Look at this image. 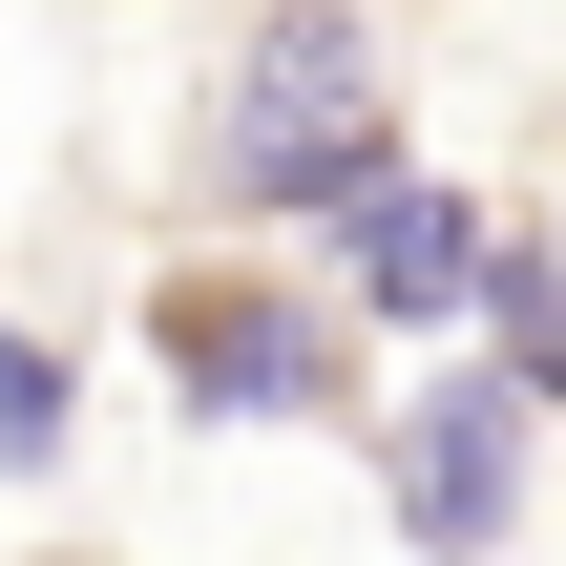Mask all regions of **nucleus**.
<instances>
[{"mask_svg":"<svg viewBox=\"0 0 566 566\" xmlns=\"http://www.w3.org/2000/svg\"><path fill=\"white\" fill-rule=\"evenodd\" d=\"M357 147H378V42L336 0H294L252 42V84H231V189H336Z\"/></svg>","mask_w":566,"mask_h":566,"instance_id":"f257e3e1","label":"nucleus"},{"mask_svg":"<svg viewBox=\"0 0 566 566\" xmlns=\"http://www.w3.org/2000/svg\"><path fill=\"white\" fill-rule=\"evenodd\" d=\"M336 273H357L378 315H462V294H483V210L357 147V168H336Z\"/></svg>","mask_w":566,"mask_h":566,"instance_id":"f03ea898","label":"nucleus"},{"mask_svg":"<svg viewBox=\"0 0 566 566\" xmlns=\"http://www.w3.org/2000/svg\"><path fill=\"white\" fill-rule=\"evenodd\" d=\"M168 357H189V420H294L315 378H336V336L294 315V294H168Z\"/></svg>","mask_w":566,"mask_h":566,"instance_id":"7ed1b4c3","label":"nucleus"},{"mask_svg":"<svg viewBox=\"0 0 566 566\" xmlns=\"http://www.w3.org/2000/svg\"><path fill=\"white\" fill-rule=\"evenodd\" d=\"M504 441H525L504 378L420 399V420H399V525H420V546H504Z\"/></svg>","mask_w":566,"mask_h":566,"instance_id":"20e7f679","label":"nucleus"},{"mask_svg":"<svg viewBox=\"0 0 566 566\" xmlns=\"http://www.w3.org/2000/svg\"><path fill=\"white\" fill-rule=\"evenodd\" d=\"M483 315H504V420H546V399H566V273L483 231Z\"/></svg>","mask_w":566,"mask_h":566,"instance_id":"39448f33","label":"nucleus"},{"mask_svg":"<svg viewBox=\"0 0 566 566\" xmlns=\"http://www.w3.org/2000/svg\"><path fill=\"white\" fill-rule=\"evenodd\" d=\"M0 462H63V357L0 336Z\"/></svg>","mask_w":566,"mask_h":566,"instance_id":"423d86ee","label":"nucleus"}]
</instances>
